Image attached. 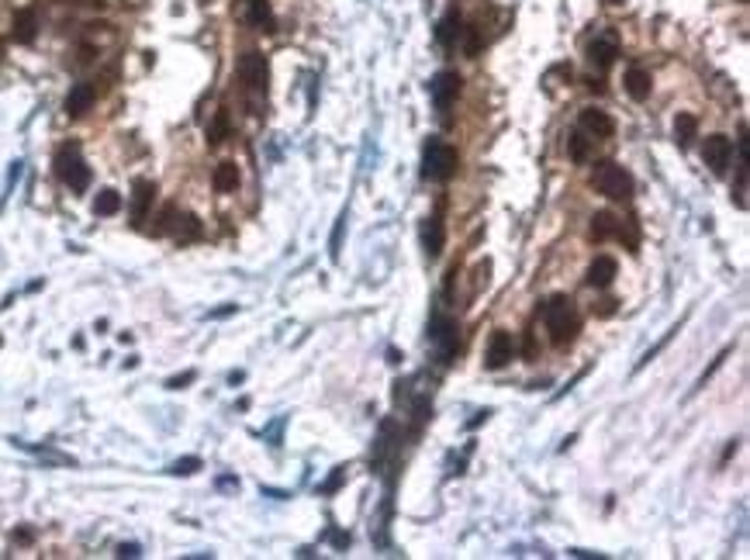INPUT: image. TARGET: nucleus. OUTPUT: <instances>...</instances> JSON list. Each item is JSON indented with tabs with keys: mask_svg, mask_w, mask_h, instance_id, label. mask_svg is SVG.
I'll list each match as a JSON object with an SVG mask.
<instances>
[{
	"mask_svg": "<svg viewBox=\"0 0 750 560\" xmlns=\"http://www.w3.org/2000/svg\"><path fill=\"white\" fill-rule=\"evenodd\" d=\"M512 357H516V339H512V332L494 329L491 339H487V350H484V367H487V370H502Z\"/></svg>",
	"mask_w": 750,
	"mask_h": 560,
	"instance_id": "nucleus-6",
	"label": "nucleus"
},
{
	"mask_svg": "<svg viewBox=\"0 0 750 560\" xmlns=\"http://www.w3.org/2000/svg\"><path fill=\"white\" fill-rule=\"evenodd\" d=\"M170 232H173L176 239H197V235H201V225H197L194 214H176L173 225H170Z\"/></svg>",
	"mask_w": 750,
	"mask_h": 560,
	"instance_id": "nucleus-25",
	"label": "nucleus"
},
{
	"mask_svg": "<svg viewBox=\"0 0 750 560\" xmlns=\"http://www.w3.org/2000/svg\"><path fill=\"white\" fill-rule=\"evenodd\" d=\"M239 80L245 83L249 94H267L270 83V66L260 52H242L239 56Z\"/></svg>",
	"mask_w": 750,
	"mask_h": 560,
	"instance_id": "nucleus-5",
	"label": "nucleus"
},
{
	"mask_svg": "<svg viewBox=\"0 0 750 560\" xmlns=\"http://www.w3.org/2000/svg\"><path fill=\"white\" fill-rule=\"evenodd\" d=\"M695 135H698V118L688 114V111H681V114L674 118V142H678L681 149H688V146L695 142Z\"/></svg>",
	"mask_w": 750,
	"mask_h": 560,
	"instance_id": "nucleus-20",
	"label": "nucleus"
},
{
	"mask_svg": "<svg viewBox=\"0 0 750 560\" xmlns=\"http://www.w3.org/2000/svg\"><path fill=\"white\" fill-rule=\"evenodd\" d=\"M56 177H59L70 190H77V194H83V190L90 187V166L83 163L77 142H70V146H63V149L56 152Z\"/></svg>",
	"mask_w": 750,
	"mask_h": 560,
	"instance_id": "nucleus-3",
	"label": "nucleus"
},
{
	"mask_svg": "<svg viewBox=\"0 0 750 560\" xmlns=\"http://www.w3.org/2000/svg\"><path fill=\"white\" fill-rule=\"evenodd\" d=\"M616 270H619V266H616L612 256H595L591 266H588V277H585L588 288H609L612 280H616Z\"/></svg>",
	"mask_w": 750,
	"mask_h": 560,
	"instance_id": "nucleus-14",
	"label": "nucleus"
},
{
	"mask_svg": "<svg viewBox=\"0 0 750 560\" xmlns=\"http://www.w3.org/2000/svg\"><path fill=\"white\" fill-rule=\"evenodd\" d=\"M622 83H626V94H629L633 101H647L650 90H653V80H650V73H647L643 66H629Z\"/></svg>",
	"mask_w": 750,
	"mask_h": 560,
	"instance_id": "nucleus-15",
	"label": "nucleus"
},
{
	"mask_svg": "<svg viewBox=\"0 0 750 560\" xmlns=\"http://www.w3.org/2000/svg\"><path fill=\"white\" fill-rule=\"evenodd\" d=\"M228 128H232V125H228V111L221 108V111L214 114L211 128H207V142H211V146H221V142H225V135H228Z\"/></svg>",
	"mask_w": 750,
	"mask_h": 560,
	"instance_id": "nucleus-26",
	"label": "nucleus"
},
{
	"mask_svg": "<svg viewBox=\"0 0 750 560\" xmlns=\"http://www.w3.org/2000/svg\"><path fill=\"white\" fill-rule=\"evenodd\" d=\"M94 101H97L94 83H77V87L70 90V97H66V114H70V118H83V114L94 108Z\"/></svg>",
	"mask_w": 750,
	"mask_h": 560,
	"instance_id": "nucleus-13",
	"label": "nucleus"
},
{
	"mask_svg": "<svg viewBox=\"0 0 750 560\" xmlns=\"http://www.w3.org/2000/svg\"><path fill=\"white\" fill-rule=\"evenodd\" d=\"M242 8H245V21L253 25V28H260V32H277V18H274V8H270V0H242Z\"/></svg>",
	"mask_w": 750,
	"mask_h": 560,
	"instance_id": "nucleus-10",
	"label": "nucleus"
},
{
	"mask_svg": "<svg viewBox=\"0 0 750 560\" xmlns=\"http://www.w3.org/2000/svg\"><path fill=\"white\" fill-rule=\"evenodd\" d=\"M616 56H619V46H616L612 39H595V42L588 46V59H591L595 70H609V66L616 63Z\"/></svg>",
	"mask_w": 750,
	"mask_h": 560,
	"instance_id": "nucleus-16",
	"label": "nucleus"
},
{
	"mask_svg": "<svg viewBox=\"0 0 750 560\" xmlns=\"http://www.w3.org/2000/svg\"><path fill=\"white\" fill-rule=\"evenodd\" d=\"M211 183H214V190H218V194H228V190H235V187H239V166H235V163H218V166H214V177H211Z\"/></svg>",
	"mask_w": 750,
	"mask_h": 560,
	"instance_id": "nucleus-23",
	"label": "nucleus"
},
{
	"mask_svg": "<svg viewBox=\"0 0 750 560\" xmlns=\"http://www.w3.org/2000/svg\"><path fill=\"white\" fill-rule=\"evenodd\" d=\"M14 539H18V543H32V539H35V532H32V529H18V532H14Z\"/></svg>",
	"mask_w": 750,
	"mask_h": 560,
	"instance_id": "nucleus-32",
	"label": "nucleus"
},
{
	"mask_svg": "<svg viewBox=\"0 0 750 560\" xmlns=\"http://www.w3.org/2000/svg\"><path fill=\"white\" fill-rule=\"evenodd\" d=\"M460 166V156L449 142L443 139H429L425 142V152H422V177L425 180H436V183H446Z\"/></svg>",
	"mask_w": 750,
	"mask_h": 560,
	"instance_id": "nucleus-2",
	"label": "nucleus"
},
{
	"mask_svg": "<svg viewBox=\"0 0 750 560\" xmlns=\"http://www.w3.org/2000/svg\"><path fill=\"white\" fill-rule=\"evenodd\" d=\"M332 546H349V532H332Z\"/></svg>",
	"mask_w": 750,
	"mask_h": 560,
	"instance_id": "nucleus-31",
	"label": "nucleus"
},
{
	"mask_svg": "<svg viewBox=\"0 0 750 560\" xmlns=\"http://www.w3.org/2000/svg\"><path fill=\"white\" fill-rule=\"evenodd\" d=\"M591 183H595L598 194H605V197H612V201H629V197H633V177H629L619 163H612V159H602V163L595 166Z\"/></svg>",
	"mask_w": 750,
	"mask_h": 560,
	"instance_id": "nucleus-4",
	"label": "nucleus"
},
{
	"mask_svg": "<svg viewBox=\"0 0 750 560\" xmlns=\"http://www.w3.org/2000/svg\"><path fill=\"white\" fill-rule=\"evenodd\" d=\"M201 470V457H183V460H173L170 463V474H176V477H190V474H197Z\"/></svg>",
	"mask_w": 750,
	"mask_h": 560,
	"instance_id": "nucleus-27",
	"label": "nucleus"
},
{
	"mask_svg": "<svg viewBox=\"0 0 750 560\" xmlns=\"http://www.w3.org/2000/svg\"><path fill=\"white\" fill-rule=\"evenodd\" d=\"M14 42H21V46H32L35 42V35H39V18H35V11H18L14 14Z\"/></svg>",
	"mask_w": 750,
	"mask_h": 560,
	"instance_id": "nucleus-18",
	"label": "nucleus"
},
{
	"mask_svg": "<svg viewBox=\"0 0 750 560\" xmlns=\"http://www.w3.org/2000/svg\"><path fill=\"white\" fill-rule=\"evenodd\" d=\"M118 557H121V560H135V557H142V546H139V543H121V546H118Z\"/></svg>",
	"mask_w": 750,
	"mask_h": 560,
	"instance_id": "nucleus-29",
	"label": "nucleus"
},
{
	"mask_svg": "<svg viewBox=\"0 0 750 560\" xmlns=\"http://www.w3.org/2000/svg\"><path fill=\"white\" fill-rule=\"evenodd\" d=\"M152 201H156V183L152 180H135V187H132V221L135 225L145 221Z\"/></svg>",
	"mask_w": 750,
	"mask_h": 560,
	"instance_id": "nucleus-12",
	"label": "nucleus"
},
{
	"mask_svg": "<svg viewBox=\"0 0 750 560\" xmlns=\"http://www.w3.org/2000/svg\"><path fill=\"white\" fill-rule=\"evenodd\" d=\"M702 159H705V166L712 170V173H726V166H729V159H733V142L726 139V135H709L705 142H702Z\"/></svg>",
	"mask_w": 750,
	"mask_h": 560,
	"instance_id": "nucleus-7",
	"label": "nucleus"
},
{
	"mask_svg": "<svg viewBox=\"0 0 750 560\" xmlns=\"http://www.w3.org/2000/svg\"><path fill=\"white\" fill-rule=\"evenodd\" d=\"M429 94H432V104H436L439 111H446V108L456 101V94H460V77L449 73V70L436 73L432 83H429Z\"/></svg>",
	"mask_w": 750,
	"mask_h": 560,
	"instance_id": "nucleus-8",
	"label": "nucleus"
},
{
	"mask_svg": "<svg viewBox=\"0 0 750 560\" xmlns=\"http://www.w3.org/2000/svg\"><path fill=\"white\" fill-rule=\"evenodd\" d=\"M422 246H425L429 259H436L443 252V221L439 218H425V225H422Z\"/></svg>",
	"mask_w": 750,
	"mask_h": 560,
	"instance_id": "nucleus-19",
	"label": "nucleus"
},
{
	"mask_svg": "<svg viewBox=\"0 0 750 560\" xmlns=\"http://www.w3.org/2000/svg\"><path fill=\"white\" fill-rule=\"evenodd\" d=\"M460 35H463V28H460V14H456V11H449V14L439 21V28H436V39H439V46H443V49H453Z\"/></svg>",
	"mask_w": 750,
	"mask_h": 560,
	"instance_id": "nucleus-21",
	"label": "nucleus"
},
{
	"mask_svg": "<svg viewBox=\"0 0 750 560\" xmlns=\"http://www.w3.org/2000/svg\"><path fill=\"white\" fill-rule=\"evenodd\" d=\"M588 235H591L595 242H605V239L619 235L616 214H612V211H595V214H591V225H588Z\"/></svg>",
	"mask_w": 750,
	"mask_h": 560,
	"instance_id": "nucleus-17",
	"label": "nucleus"
},
{
	"mask_svg": "<svg viewBox=\"0 0 750 560\" xmlns=\"http://www.w3.org/2000/svg\"><path fill=\"white\" fill-rule=\"evenodd\" d=\"M616 305H619V301H612V298H605V301H598V308H595V315H598V319H609V315H616Z\"/></svg>",
	"mask_w": 750,
	"mask_h": 560,
	"instance_id": "nucleus-30",
	"label": "nucleus"
},
{
	"mask_svg": "<svg viewBox=\"0 0 750 560\" xmlns=\"http://www.w3.org/2000/svg\"><path fill=\"white\" fill-rule=\"evenodd\" d=\"M235 312V305H225V308H218V312H211V319H221V315H232Z\"/></svg>",
	"mask_w": 750,
	"mask_h": 560,
	"instance_id": "nucleus-33",
	"label": "nucleus"
},
{
	"mask_svg": "<svg viewBox=\"0 0 750 560\" xmlns=\"http://www.w3.org/2000/svg\"><path fill=\"white\" fill-rule=\"evenodd\" d=\"M543 319H547V329H550V339L554 346H571L581 322H578V312H574V301L567 294H557L543 305Z\"/></svg>",
	"mask_w": 750,
	"mask_h": 560,
	"instance_id": "nucleus-1",
	"label": "nucleus"
},
{
	"mask_svg": "<svg viewBox=\"0 0 750 560\" xmlns=\"http://www.w3.org/2000/svg\"><path fill=\"white\" fill-rule=\"evenodd\" d=\"M567 156H571L574 163H585V159L591 156V139H588L585 132H571V135H567Z\"/></svg>",
	"mask_w": 750,
	"mask_h": 560,
	"instance_id": "nucleus-24",
	"label": "nucleus"
},
{
	"mask_svg": "<svg viewBox=\"0 0 750 560\" xmlns=\"http://www.w3.org/2000/svg\"><path fill=\"white\" fill-rule=\"evenodd\" d=\"M218 488H239V481H235V477H221Z\"/></svg>",
	"mask_w": 750,
	"mask_h": 560,
	"instance_id": "nucleus-34",
	"label": "nucleus"
},
{
	"mask_svg": "<svg viewBox=\"0 0 750 560\" xmlns=\"http://www.w3.org/2000/svg\"><path fill=\"white\" fill-rule=\"evenodd\" d=\"M456 322L453 319H446V315H436L432 322H429V339L439 346V353L443 357H453L456 353Z\"/></svg>",
	"mask_w": 750,
	"mask_h": 560,
	"instance_id": "nucleus-9",
	"label": "nucleus"
},
{
	"mask_svg": "<svg viewBox=\"0 0 750 560\" xmlns=\"http://www.w3.org/2000/svg\"><path fill=\"white\" fill-rule=\"evenodd\" d=\"M602 4H609V8H619V4H626V0H602Z\"/></svg>",
	"mask_w": 750,
	"mask_h": 560,
	"instance_id": "nucleus-35",
	"label": "nucleus"
},
{
	"mask_svg": "<svg viewBox=\"0 0 750 560\" xmlns=\"http://www.w3.org/2000/svg\"><path fill=\"white\" fill-rule=\"evenodd\" d=\"M578 125H581L585 135H595V139H609V135L616 132V121H612L605 111H598V108H585V111L578 114Z\"/></svg>",
	"mask_w": 750,
	"mask_h": 560,
	"instance_id": "nucleus-11",
	"label": "nucleus"
},
{
	"mask_svg": "<svg viewBox=\"0 0 750 560\" xmlns=\"http://www.w3.org/2000/svg\"><path fill=\"white\" fill-rule=\"evenodd\" d=\"M194 377H197L194 370H183V374H176V377H170V381H166V388H170V391H180V388H187V384H190Z\"/></svg>",
	"mask_w": 750,
	"mask_h": 560,
	"instance_id": "nucleus-28",
	"label": "nucleus"
},
{
	"mask_svg": "<svg viewBox=\"0 0 750 560\" xmlns=\"http://www.w3.org/2000/svg\"><path fill=\"white\" fill-rule=\"evenodd\" d=\"M121 204H125L121 194H118L114 187H104V190L94 197V214H97V218H111V214L121 211Z\"/></svg>",
	"mask_w": 750,
	"mask_h": 560,
	"instance_id": "nucleus-22",
	"label": "nucleus"
}]
</instances>
